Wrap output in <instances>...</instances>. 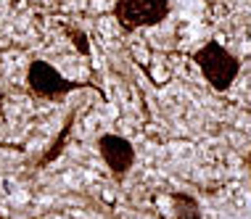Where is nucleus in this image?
I'll use <instances>...</instances> for the list:
<instances>
[{
  "instance_id": "nucleus-5",
  "label": "nucleus",
  "mask_w": 251,
  "mask_h": 219,
  "mask_svg": "<svg viewBox=\"0 0 251 219\" xmlns=\"http://www.w3.org/2000/svg\"><path fill=\"white\" fill-rule=\"evenodd\" d=\"M172 203H175V217H177V219H201L199 203H196L191 195L175 193L172 195Z\"/></svg>"
},
{
  "instance_id": "nucleus-3",
  "label": "nucleus",
  "mask_w": 251,
  "mask_h": 219,
  "mask_svg": "<svg viewBox=\"0 0 251 219\" xmlns=\"http://www.w3.org/2000/svg\"><path fill=\"white\" fill-rule=\"evenodd\" d=\"M26 82H29V90L40 95V98H61V95H66L74 87V82L64 79L45 61H32L29 72H26Z\"/></svg>"
},
{
  "instance_id": "nucleus-4",
  "label": "nucleus",
  "mask_w": 251,
  "mask_h": 219,
  "mask_svg": "<svg viewBox=\"0 0 251 219\" xmlns=\"http://www.w3.org/2000/svg\"><path fill=\"white\" fill-rule=\"evenodd\" d=\"M98 150L117 180H122V177L130 172V167L135 161V148L130 140H125L122 135H103L98 140Z\"/></svg>"
},
{
  "instance_id": "nucleus-2",
  "label": "nucleus",
  "mask_w": 251,
  "mask_h": 219,
  "mask_svg": "<svg viewBox=\"0 0 251 219\" xmlns=\"http://www.w3.org/2000/svg\"><path fill=\"white\" fill-rule=\"evenodd\" d=\"M169 5L167 0H119L117 3V19L125 26H146V24H159L167 16Z\"/></svg>"
},
{
  "instance_id": "nucleus-1",
  "label": "nucleus",
  "mask_w": 251,
  "mask_h": 219,
  "mask_svg": "<svg viewBox=\"0 0 251 219\" xmlns=\"http://www.w3.org/2000/svg\"><path fill=\"white\" fill-rule=\"evenodd\" d=\"M196 64L201 66L206 82L214 87V90H227L233 85V79L238 77V58H233L222 45L209 43L203 45L199 53H196Z\"/></svg>"
}]
</instances>
